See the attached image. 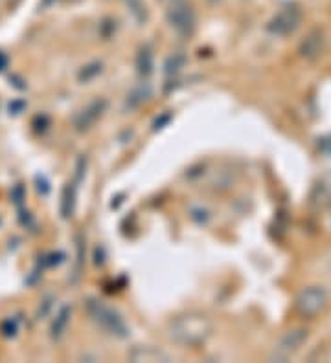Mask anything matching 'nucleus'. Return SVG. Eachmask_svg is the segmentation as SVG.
<instances>
[{
  "instance_id": "f3484780",
  "label": "nucleus",
  "mask_w": 331,
  "mask_h": 363,
  "mask_svg": "<svg viewBox=\"0 0 331 363\" xmlns=\"http://www.w3.org/2000/svg\"><path fill=\"white\" fill-rule=\"evenodd\" d=\"M321 151L331 158V136H328V138H324V140H322V142H321Z\"/></svg>"
},
{
  "instance_id": "f257e3e1",
  "label": "nucleus",
  "mask_w": 331,
  "mask_h": 363,
  "mask_svg": "<svg viewBox=\"0 0 331 363\" xmlns=\"http://www.w3.org/2000/svg\"><path fill=\"white\" fill-rule=\"evenodd\" d=\"M210 332H212V325L201 314L181 316L169 325V338L174 339L175 343L188 345V347L204 343Z\"/></svg>"
},
{
  "instance_id": "2eb2a0df",
  "label": "nucleus",
  "mask_w": 331,
  "mask_h": 363,
  "mask_svg": "<svg viewBox=\"0 0 331 363\" xmlns=\"http://www.w3.org/2000/svg\"><path fill=\"white\" fill-rule=\"evenodd\" d=\"M127 6L136 19L146 20V6L142 4V0H127Z\"/></svg>"
},
{
  "instance_id": "0eeeda50",
  "label": "nucleus",
  "mask_w": 331,
  "mask_h": 363,
  "mask_svg": "<svg viewBox=\"0 0 331 363\" xmlns=\"http://www.w3.org/2000/svg\"><path fill=\"white\" fill-rule=\"evenodd\" d=\"M322 48H324V34H322L321 30H313L311 34H307L306 39L300 43L298 54H300L304 59L313 61L322 54Z\"/></svg>"
},
{
  "instance_id": "ddd939ff",
  "label": "nucleus",
  "mask_w": 331,
  "mask_h": 363,
  "mask_svg": "<svg viewBox=\"0 0 331 363\" xmlns=\"http://www.w3.org/2000/svg\"><path fill=\"white\" fill-rule=\"evenodd\" d=\"M76 206V191L72 186H66L63 189V202H61V215L63 218H69L74 213Z\"/></svg>"
},
{
  "instance_id": "4468645a",
  "label": "nucleus",
  "mask_w": 331,
  "mask_h": 363,
  "mask_svg": "<svg viewBox=\"0 0 331 363\" xmlns=\"http://www.w3.org/2000/svg\"><path fill=\"white\" fill-rule=\"evenodd\" d=\"M184 64H186V55L183 52H177V54L169 55L166 63H164V74L166 75H175L178 70L183 68Z\"/></svg>"
},
{
  "instance_id": "dca6fc26",
  "label": "nucleus",
  "mask_w": 331,
  "mask_h": 363,
  "mask_svg": "<svg viewBox=\"0 0 331 363\" xmlns=\"http://www.w3.org/2000/svg\"><path fill=\"white\" fill-rule=\"evenodd\" d=\"M98 74H101V64L94 63V64H90V66H87V68H85L83 72L79 74V79L87 83V81H90V79L96 77Z\"/></svg>"
},
{
  "instance_id": "9d476101",
  "label": "nucleus",
  "mask_w": 331,
  "mask_h": 363,
  "mask_svg": "<svg viewBox=\"0 0 331 363\" xmlns=\"http://www.w3.org/2000/svg\"><path fill=\"white\" fill-rule=\"evenodd\" d=\"M149 96H151V87H149L148 83L139 84L136 89L131 90V94H129L127 99H125V108L133 110V108L140 107L143 101H148Z\"/></svg>"
},
{
  "instance_id": "1a4fd4ad",
  "label": "nucleus",
  "mask_w": 331,
  "mask_h": 363,
  "mask_svg": "<svg viewBox=\"0 0 331 363\" xmlns=\"http://www.w3.org/2000/svg\"><path fill=\"white\" fill-rule=\"evenodd\" d=\"M129 360H133V362H169V356L155 347H136L129 353Z\"/></svg>"
},
{
  "instance_id": "a211bd4d",
  "label": "nucleus",
  "mask_w": 331,
  "mask_h": 363,
  "mask_svg": "<svg viewBox=\"0 0 331 363\" xmlns=\"http://www.w3.org/2000/svg\"><path fill=\"white\" fill-rule=\"evenodd\" d=\"M8 66V57L4 54H0V72Z\"/></svg>"
},
{
  "instance_id": "423d86ee",
  "label": "nucleus",
  "mask_w": 331,
  "mask_h": 363,
  "mask_svg": "<svg viewBox=\"0 0 331 363\" xmlns=\"http://www.w3.org/2000/svg\"><path fill=\"white\" fill-rule=\"evenodd\" d=\"M307 339V330L306 329H297L289 330L286 336H282V339L278 341L276 348H274V354H272V360H278V362H283V360L291 358L293 354L297 353L298 348L304 345V341Z\"/></svg>"
},
{
  "instance_id": "f03ea898",
  "label": "nucleus",
  "mask_w": 331,
  "mask_h": 363,
  "mask_svg": "<svg viewBox=\"0 0 331 363\" xmlns=\"http://www.w3.org/2000/svg\"><path fill=\"white\" fill-rule=\"evenodd\" d=\"M87 312H89L90 319L98 325L99 329L105 330L111 336H116V338H127L129 336V327L125 323V319L122 318V314H118L116 310L107 306L104 301L96 299V297H89L87 299Z\"/></svg>"
},
{
  "instance_id": "9b49d317",
  "label": "nucleus",
  "mask_w": 331,
  "mask_h": 363,
  "mask_svg": "<svg viewBox=\"0 0 331 363\" xmlns=\"http://www.w3.org/2000/svg\"><path fill=\"white\" fill-rule=\"evenodd\" d=\"M136 70L140 75H149L153 72V52L146 46L136 55Z\"/></svg>"
},
{
  "instance_id": "39448f33",
  "label": "nucleus",
  "mask_w": 331,
  "mask_h": 363,
  "mask_svg": "<svg viewBox=\"0 0 331 363\" xmlns=\"http://www.w3.org/2000/svg\"><path fill=\"white\" fill-rule=\"evenodd\" d=\"M168 22L178 35L190 37L195 30V13L190 6L177 2L168 10Z\"/></svg>"
},
{
  "instance_id": "20e7f679",
  "label": "nucleus",
  "mask_w": 331,
  "mask_h": 363,
  "mask_svg": "<svg viewBox=\"0 0 331 363\" xmlns=\"http://www.w3.org/2000/svg\"><path fill=\"white\" fill-rule=\"evenodd\" d=\"M302 20V11L298 10L297 6H287L283 10H280L276 15L269 20L267 30L269 34L278 35V37H286V35H291L293 31L297 30L300 26Z\"/></svg>"
},
{
  "instance_id": "6e6552de",
  "label": "nucleus",
  "mask_w": 331,
  "mask_h": 363,
  "mask_svg": "<svg viewBox=\"0 0 331 363\" xmlns=\"http://www.w3.org/2000/svg\"><path fill=\"white\" fill-rule=\"evenodd\" d=\"M104 110H105L104 99H101V101H94V103H90L89 107L83 108V110L76 116V119H74L76 128L81 131V133H83V131H89V128L92 127V125H94L99 118H101Z\"/></svg>"
},
{
  "instance_id": "f8f14e48",
  "label": "nucleus",
  "mask_w": 331,
  "mask_h": 363,
  "mask_svg": "<svg viewBox=\"0 0 331 363\" xmlns=\"http://www.w3.org/2000/svg\"><path fill=\"white\" fill-rule=\"evenodd\" d=\"M70 312H72L70 306H63L59 314H57V318H55L54 325H52V338L54 339H59L61 336H63L64 329H66V325H69Z\"/></svg>"
},
{
  "instance_id": "7ed1b4c3",
  "label": "nucleus",
  "mask_w": 331,
  "mask_h": 363,
  "mask_svg": "<svg viewBox=\"0 0 331 363\" xmlns=\"http://www.w3.org/2000/svg\"><path fill=\"white\" fill-rule=\"evenodd\" d=\"M328 301V292L322 286H309V288L302 290L300 295L297 297V312L302 318H315Z\"/></svg>"
}]
</instances>
